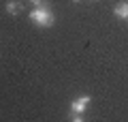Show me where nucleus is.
Wrapping results in <instances>:
<instances>
[{"instance_id":"7ed1b4c3","label":"nucleus","mask_w":128,"mask_h":122,"mask_svg":"<svg viewBox=\"0 0 128 122\" xmlns=\"http://www.w3.org/2000/svg\"><path fill=\"white\" fill-rule=\"evenodd\" d=\"M113 15L120 19H128V0H122L113 7Z\"/></svg>"},{"instance_id":"39448f33","label":"nucleus","mask_w":128,"mask_h":122,"mask_svg":"<svg viewBox=\"0 0 128 122\" xmlns=\"http://www.w3.org/2000/svg\"><path fill=\"white\" fill-rule=\"evenodd\" d=\"M73 120L75 122H81L83 120V113H73Z\"/></svg>"},{"instance_id":"20e7f679","label":"nucleus","mask_w":128,"mask_h":122,"mask_svg":"<svg viewBox=\"0 0 128 122\" xmlns=\"http://www.w3.org/2000/svg\"><path fill=\"white\" fill-rule=\"evenodd\" d=\"M4 9H6V13H9V15H19L24 11V5L19 2V0H9Z\"/></svg>"},{"instance_id":"423d86ee","label":"nucleus","mask_w":128,"mask_h":122,"mask_svg":"<svg viewBox=\"0 0 128 122\" xmlns=\"http://www.w3.org/2000/svg\"><path fill=\"white\" fill-rule=\"evenodd\" d=\"M30 2H32L34 7H43V5H45V0H30Z\"/></svg>"},{"instance_id":"f03ea898","label":"nucleus","mask_w":128,"mask_h":122,"mask_svg":"<svg viewBox=\"0 0 128 122\" xmlns=\"http://www.w3.org/2000/svg\"><path fill=\"white\" fill-rule=\"evenodd\" d=\"M90 96L88 94H83V96H77V99L70 103V111L73 113H86V109H88V105H90Z\"/></svg>"},{"instance_id":"0eeeda50","label":"nucleus","mask_w":128,"mask_h":122,"mask_svg":"<svg viewBox=\"0 0 128 122\" xmlns=\"http://www.w3.org/2000/svg\"><path fill=\"white\" fill-rule=\"evenodd\" d=\"M73 2H81V0H73Z\"/></svg>"},{"instance_id":"f257e3e1","label":"nucleus","mask_w":128,"mask_h":122,"mask_svg":"<svg viewBox=\"0 0 128 122\" xmlns=\"http://www.w3.org/2000/svg\"><path fill=\"white\" fill-rule=\"evenodd\" d=\"M30 22H34V26H38V28H51L56 17H54L49 7L43 5V7H36V9L30 11Z\"/></svg>"}]
</instances>
